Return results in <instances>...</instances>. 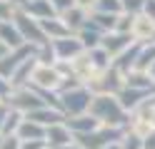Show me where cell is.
<instances>
[{"mask_svg": "<svg viewBox=\"0 0 155 149\" xmlns=\"http://www.w3.org/2000/svg\"><path fill=\"white\" fill-rule=\"evenodd\" d=\"M13 23L18 25V30H20V35L28 45H35V47H43L48 45L50 40H48V35L43 33V27H40V20H35L30 15H25L23 10H18L15 17H13Z\"/></svg>", "mask_w": 155, "mask_h": 149, "instance_id": "obj_3", "label": "cell"}, {"mask_svg": "<svg viewBox=\"0 0 155 149\" xmlns=\"http://www.w3.org/2000/svg\"><path fill=\"white\" fill-rule=\"evenodd\" d=\"M75 142V134L68 129L65 124H55V127H48V137H45V144L50 149H63V147H70Z\"/></svg>", "mask_w": 155, "mask_h": 149, "instance_id": "obj_8", "label": "cell"}, {"mask_svg": "<svg viewBox=\"0 0 155 149\" xmlns=\"http://www.w3.org/2000/svg\"><path fill=\"white\" fill-rule=\"evenodd\" d=\"M60 75L55 72L53 67H38L35 70V75H33V85L35 87H40V89H53V87H58V82H60Z\"/></svg>", "mask_w": 155, "mask_h": 149, "instance_id": "obj_17", "label": "cell"}, {"mask_svg": "<svg viewBox=\"0 0 155 149\" xmlns=\"http://www.w3.org/2000/svg\"><path fill=\"white\" fill-rule=\"evenodd\" d=\"M65 127L70 129L73 134H90V132H98L100 129V122L93 114H80V117H68Z\"/></svg>", "mask_w": 155, "mask_h": 149, "instance_id": "obj_10", "label": "cell"}, {"mask_svg": "<svg viewBox=\"0 0 155 149\" xmlns=\"http://www.w3.org/2000/svg\"><path fill=\"white\" fill-rule=\"evenodd\" d=\"M145 3H148V0H123V10H125V15L143 13V10H145Z\"/></svg>", "mask_w": 155, "mask_h": 149, "instance_id": "obj_30", "label": "cell"}, {"mask_svg": "<svg viewBox=\"0 0 155 149\" xmlns=\"http://www.w3.org/2000/svg\"><path fill=\"white\" fill-rule=\"evenodd\" d=\"M53 50H55L58 60H70V57H78L85 47L80 42V37H63V40L53 42Z\"/></svg>", "mask_w": 155, "mask_h": 149, "instance_id": "obj_11", "label": "cell"}, {"mask_svg": "<svg viewBox=\"0 0 155 149\" xmlns=\"http://www.w3.org/2000/svg\"><path fill=\"white\" fill-rule=\"evenodd\" d=\"M78 3H80L83 8H88V5H95V0H78Z\"/></svg>", "mask_w": 155, "mask_h": 149, "instance_id": "obj_40", "label": "cell"}, {"mask_svg": "<svg viewBox=\"0 0 155 149\" xmlns=\"http://www.w3.org/2000/svg\"><path fill=\"white\" fill-rule=\"evenodd\" d=\"M63 17V23L68 25V30H70V33H73V30H78V33H80V30L85 27V23H88V17H85V13H83V8H73V10H68V13H63L60 15Z\"/></svg>", "mask_w": 155, "mask_h": 149, "instance_id": "obj_20", "label": "cell"}, {"mask_svg": "<svg viewBox=\"0 0 155 149\" xmlns=\"http://www.w3.org/2000/svg\"><path fill=\"white\" fill-rule=\"evenodd\" d=\"M120 149H143V137L138 134H125V139L118 144Z\"/></svg>", "mask_w": 155, "mask_h": 149, "instance_id": "obj_31", "label": "cell"}, {"mask_svg": "<svg viewBox=\"0 0 155 149\" xmlns=\"http://www.w3.org/2000/svg\"><path fill=\"white\" fill-rule=\"evenodd\" d=\"M23 142H20V137H0V149H20Z\"/></svg>", "mask_w": 155, "mask_h": 149, "instance_id": "obj_32", "label": "cell"}, {"mask_svg": "<svg viewBox=\"0 0 155 149\" xmlns=\"http://www.w3.org/2000/svg\"><path fill=\"white\" fill-rule=\"evenodd\" d=\"M78 37H80L83 47L90 52V50H95V47H100V45H103V37H105V35H103V33H95V30H88V27H83L80 33H78Z\"/></svg>", "mask_w": 155, "mask_h": 149, "instance_id": "obj_23", "label": "cell"}, {"mask_svg": "<svg viewBox=\"0 0 155 149\" xmlns=\"http://www.w3.org/2000/svg\"><path fill=\"white\" fill-rule=\"evenodd\" d=\"M20 10L25 15H30V17H35V20H53L55 17V5L50 3V0H28L25 5H20Z\"/></svg>", "mask_w": 155, "mask_h": 149, "instance_id": "obj_6", "label": "cell"}, {"mask_svg": "<svg viewBox=\"0 0 155 149\" xmlns=\"http://www.w3.org/2000/svg\"><path fill=\"white\" fill-rule=\"evenodd\" d=\"M5 102H8V107H10V109H15V112H25V114L38 112V109L48 107L33 87H20V89H15V92L8 97Z\"/></svg>", "mask_w": 155, "mask_h": 149, "instance_id": "obj_5", "label": "cell"}, {"mask_svg": "<svg viewBox=\"0 0 155 149\" xmlns=\"http://www.w3.org/2000/svg\"><path fill=\"white\" fill-rule=\"evenodd\" d=\"M118 99H120L123 109H138V107L145 102V99H150V92H148V89L123 87V89H120V95H118Z\"/></svg>", "mask_w": 155, "mask_h": 149, "instance_id": "obj_15", "label": "cell"}, {"mask_svg": "<svg viewBox=\"0 0 155 149\" xmlns=\"http://www.w3.org/2000/svg\"><path fill=\"white\" fill-rule=\"evenodd\" d=\"M88 57H90V65L93 67H98V70H110V52H105L103 47H95V50H90L88 52Z\"/></svg>", "mask_w": 155, "mask_h": 149, "instance_id": "obj_25", "label": "cell"}, {"mask_svg": "<svg viewBox=\"0 0 155 149\" xmlns=\"http://www.w3.org/2000/svg\"><path fill=\"white\" fill-rule=\"evenodd\" d=\"M108 149H120V147H118V144H113V147H108Z\"/></svg>", "mask_w": 155, "mask_h": 149, "instance_id": "obj_43", "label": "cell"}, {"mask_svg": "<svg viewBox=\"0 0 155 149\" xmlns=\"http://www.w3.org/2000/svg\"><path fill=\"white\" fill-rule=\"evenodd\" d=\"M150 77H153V79H155V65H153V67H150Z\"/></svg>", "mask_w": 155, "mask_h": 149, "instance_id": "obj_42", "label": "cell"}, {"mask_svg": "<svg viewBox=\"0 0 155 149\" xmlns=\"http://www.w3.org/2000/svg\"><path fill=\"white\" fill-rule=\"evenodd\" d=\"M25 119H30V122H38V124H43V127H55V124H65V114L63 112H58V109H50V107H43V109H38V112H30V114H25Z\"/></svg>", "mask_w": 155, "mask_h": 149, "instance_id": "obj_13", "label": "cell"}, {"mask_svg": "<svg viewBox=\"0 0 155 149\" xmlns=\"http://www.w3.org/2000/svg\"><path fill=\"white\" fill-rule=\"evenodd\" d=\"M0 40H3L10 50H20L23 45H28L15 23H0Z\"/></svg>", "mask_w": 155, "mask_h": 149, "instance_id": "obj_16", "label": "cell"}, {"mask_svg": "<svg viewBox=\"0 0 155 149\" xmlns=\"http://www.w3.org/2000/svg\"><path fill=\"white\" fill-rule=\"evenodd\" d=\"M90 114L105 127H120L123 129L128 124V114H125L120 99L115 95H98L90 104Z\"/></svg>", "mask_w": 155, "mask_h": 149, "instance_id": "obj_1", "label": "cell"}, {"mask_svg": "<svg viewBox=\"0 0 155 149\" xmlns=\"http://www.w3.org/2000/svg\"><path fill=\"white\" fill-rule=\"evenodd\" d=\"M10 87H13V82H10V79L0 77V99H3V97H10Z\"/></svg>", "mask_w": 155, "mask_h": 149, "instance_id": "obj_34", "label": "cell"}, {"mask_svg": "<svg viewBox=\"0 0 155 149\" xmlns=\"http://www.w3.org/2000/svg\"><path fill=\"white\" fill-rule=\"evenodd\" d=\"M93 92L88 87H80V89H73V92H65L60 95V102H63V114L65 117H80L85 114V109H90L93 104Z\"/></svg>", "mask_w": 155, "mask_h": 149, "instance_id": "obj_4", "label": "cell"}, {"mask_svg": "<svg viewBox=\"0 0 155 149\" xmlns=\"http://www.w3.org/2000/svg\"><path fill=\"white\" fill-rule=\"evenodd\" d=\"M93 89H100V95H115V97H118L120 89H123V85H120V72H118L115 67L105 70L103 77H100V82H95Z\"/></svg>", "mask_w": 155, "mask_h": 149, "instance_id": "obj_12", "label": "cell"}, {"mask_svg": "<svg viewBox=\"0 0 155 149\" xmlns=\"http://www.w3.org/2000/svg\"><path fill=\"white\" fill-rule=\"evenodd\" d=\"M10 52H13V50H10V47H8V45L3 42V40H0V60H5V57H8V55H10Z\"/></svg>", "mask_w": 155, "mask_h": 149, "instance_id": "obj_39", "label": "cell"}, {"mask_svg": "<svg viewBox=\"0 0 155 149\" xmlns=\"http://www.w3.org/2000/svg\"><path fill=\"white\" fill-rule=\"evenodd\" d=\"M20 124H23L20 112L10 109V114H8V119H5L3 129H0V137H15V134H18V129H20Z\"/></svg>", "mask_w": 155, "mask_h": 149, "instance_id": "obj_24", "label": "cell"}, {"mask_svg": "<svg viewBox=\"0 0 155 149\" xmlns=\"http://www.w3.org/2000/svg\"><path fill=\"white\" fill-rule=\"evenodd\" d=\"M125 87H133V89H148V92H155V79L150 77V72H138L133 70L130 75H125Z\"/></svg>", "mask_w": 155, "mask_h": 149, "instance_id": "obj_19", "label": "cell"}, {"mask_svg": "<svg viewBox=\"0 0 155 149\" xmlns=\"http://www.w3.org/2000/svg\"><path fill=\"white\" fill-rule=\"evenodd\" d=\"M130 45H133V35H128V33H108L103 37V45L100 47L105 50V52H110V57L113 55L120 57Z\"/></svg>", "mask_w": 155, "mask_h": 149, "instance_id": "obj_7", "label": "cell"}, {"mask_svg": "<svg viewBox=\"0 0 155 149\" xmlns=\"http://www.w3.org/2000/svg\"><path fill=\"white\" fill-rule=\"evenodd\" d=\"M35 70H38V55H35V57H30V60H25V62L18 67V72L13 75V79H10V82H13L18 89H20V87L25 85V79L30 77V75H35Z\"/></svg>", "mask_w": 155, "mask_h": 149, "instance_id": "obj_21", "label": "cell"}, {"mask_svg": "<svg viewBox=\"0 0 155 149\" xmlns=\"http://www.w3.org/2000/svg\"><path fill=\"white\" fill-rule=\"evenodd\" d=\"M95 10H98V13L118 15L120 10H123V0H95Z\"/></svg>", "mask_w": 155, "mask_h": 149, "instance_id": "obj_27", "label": "cell"}, {"mask_svg": "<svg viewBox=\"0 0 155 149\" xmlns=\"http://www.w3.org/2000/svg\"><path fill=\"white\" fill-rule=\"evenodd\" d=\"M55 60H58V55H55V50H53V42L38 47V62H40L43 67H53Z\"/></svg>", "mask_w": 155, "mask_h": 149, "instance_id": "obj_26", "label": "cell"}, {"mask_svg": "<svg viewBox=\"0 0 155 149\" xmlns=\"http://www.w3.org/2000/svg\"><path fill=\"white\" fill-rule=\"evenodd\" d=\"M20 149H45V142H23Z\"/></svg>", "mask_w": 155, "mask_h": 149, "instance_id": "obj_38", "label": "cell"}, {"mask_svg": "<svg viewBox=\"0 0 155 149\" xmlns=\"http://www.w3.org/2000/svg\"><path fill=\"white\" fill-rule=\"evenodd\" d=\"M63 149H83L80 144H75V147H63Z\"/></svg>", "mask_w": 155, "mask_h": 149, "instance_id": "obj_41", "label": "cell"}, {"mask_svg": "<svg viewBox=\"0 0 155 149\" xmlns=\"http://www.w3.org/2000/svg\"><path fill=\"white\" fill-rule=\"evenodd\" d=\"M140 52H143V42H133L125 52L113 62V67L118 70V72H125V75H130L133 70H135V65H138V57H140Z\"/></svg>", "mask_w": 155, "mask_h": 149, "instance_id": "obj_9", "label": "cell"}, {"mask_svg": "<svg viewBox=\"0 0 155 149\" xmlns=\"http://www.w3.org/2000/svg\"><path fill=\"white\" fill-rule=\"evenodd\" d=\"M55 5V10H60V13H68V10L75 8V0H50Z\"/></svg>", "mask_w": 155, "mask_h": 149, "instance_id": "obj_33", "label": "cell"}, {"mask_svg": "<svg viewBox=\"0 0 155 149\" xmlns=\"http://www.w3.org/2000/svg\"><path fill=\"white\" fill-rule=\"evenodd\" d=\"M43 33L48 35V40H63V37H70V30H68V25L63 23V17H53V20H43L40 23Z\"/></svg>", "mask_w": 155, "mask_h": 149, "instance_id": "obj_18", "label": "cell"}, {"mask_svg": "<svg viewBox=\"0 0 155 149\" xmlns=\"http://www.w3.org/2000/svg\"><path fill=\"white\" fill-rule=\"evenodd\" d=\"M18 10H13V0H0V23H13Z\"/></svg>", "mask_w": 155, "mask_h": 149, "instance_id": "obj_28", "label": "cell"}, {"mask_svg": "<svg viewBox=\"0 0 155 149\" xmlns=\"http://www.w3.org/2000/svg\"><path fill=\"white\" fill-rule=\"evenodd\" d=\"M145 17H150V20H155V0H148V3H145Z\"/></svg>", "mask_w": 155, "mask_h": 149, "instance_id": "obj_36", "label": "cell"}, {"mask_svg": "<svg viewBox=\"0 0 155 149\" xmlns=\"http://www.w3.org/2000/svg\"><path fill=\"white\" fill-rule=\"evenodd\" d=\"M118 139H125L120 127H100L98 132H90V134H75V142L83 149H108L118 144Z\"/></svg>", "mask_w": 155, "mask_h": 149, "instance_id": "obj_2", "label": "cell"}, {"mask_svg": "<svg viewBox=\"0 0 155 149\" xmlns=\"http://www.w3.org/2000/svg\"><path fill=\"white\" fill-rule=\"evenodd\" d=\"M143 149H155V129H150V132L143 137Z\"/></svg>", "mask_w": 155, "mask_h": 149, "instance_id": "obj_35", "label": "cell"}, {"mask_svg": "<svg viewBox=\"0 0 155 149\" xmlns=\"http://www.w3.org/2000/svg\"><path fill=\"white\" fill-rule=\"evenodd\" d=\"M8 114H10V107H8V104H0V129H3V124H5Z\"/></svg>", "mask_w": 155, "mask_h": 149, "instance_id": "obj_37", "label": "cell"}, {"mask_svg": "<svg viewBox=\"0 0 155 149\" xmlns=\"http://www.w3.org/2000/svg\"><path fill=\"white\" fill-rule=\"evenodd\" d=\"M18 137H20V142H45L48 127L38 124V122H30V119H23L20 129H18Z\"/></svg>", "mask_w": 155, "mask_h": 149, "instance_id": "obj_14", "label": "cell"}, {"mask_svg": "<svg viewBox=\"0 0 155 149\" xmlns=\"http://www.w3.org/2000/svg\"><path fill=\"white\" fill-rule=\"evenodd\" d=\"M135 23H138V20H135V15H120V17H118V27H115V33H128V35H130V30L135 27Z\"/></svg>", "mask_w": 155, "mask_h": 149, "instance_id": "obj_29", "label": "cell"}, {"mask_svg": "<svg viewBox=\"0 0 155 149\" xmlns=\"http://www.w3.org/2000/svg\"><path fill=\"white\" fill-rule=\"evenodd\" d=\"M118 17H120V15H110V13H98V10H95V13L90 15V20H93V23H95V25H98V27L103 30L105 35H108V30H113V33H115V27H118Z\"/></svg>", "mask_w": 155, "mask_h": 149, "instance_id": "obj_22", "label": "cell"}]
</instances>
